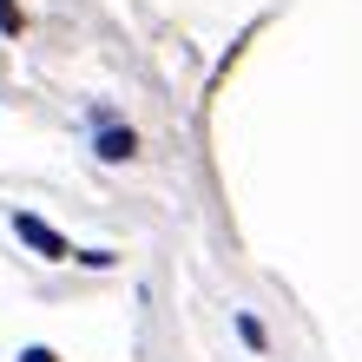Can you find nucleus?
Returning a JSON list of instances; mask_svg holds the SVG:
<instances>
[{
	"label": "nucleus",
	"mask_w": 362,
	"mask_h": 362,
	"mask_svg": "<svg viewBox=\"0 0 362 362\" xmlns=\"http://www.w3.org/2000/svg\"><path fill=\"white\" fill-rule=\"evenodd\" d=\"M13 238H20V244H33L47 264H66V257H73V244L59 238V230L40 218V211H13Z\"/></svg>",
	"instance_id": "nucleus-1"
},
{
	"label": "nucleus",
	"mask_w": 362,
	"mask_h": 362,
	"mask_svg": "<svg viewBox=\"0 0 362 362\" xmlns=\"http://www.w3.org/2000/svg\"><path fill=\"white\" fill-rule=\"evenodd\" d=\"M93 152H99V165H125V158L139 152V132H132V125H112V119L99 112V132H93Z\"/></svg>",
	"instance_id": "nucleus-2"
},
{
	"label": "nucleus",
	"mask_w": 362,
	"mask_h": 362,
	"mask_svg": "<svg viewBox=\"0 0 362 362\" xmlns=\"http://www.w3.org/2000/svg\"><path fill=\"white\" fill-rule=\"evenodd\" d=\"M238 336H244V349H270V336H264V323H257V316H250V310H238Z\"/></svg>",
	"instance_id": "nucleus-3"
},
{
	"label": "nucleus",
	"mask_w": 362,
	"mask_h": 362,
	"mask_svg": "<svg viewBox=\"0 0 362 362\" xmlns=\"http://www.w3.org/2000/svg\"><path fill=\"white\" fill-rule=\"evenodd\" d=\"M73 257H79V264H86V270H112V264H119V257H112V250H73Z\"/></svg>",
	"instance_id": "nucleus-4"
},
{
	"label": "nucleus",
	"mask_w": 362,
	"mask_h": 362,
	"mask_svg": "<svg viewBox=\"0 0 362 362\" xmlns=\"http://www.w3.org/2000/svg\"><path fill=\"white\" fill-rule=\"evenodd\" d=\"M0 33H20V0H0Z\"/></svg>",
	"instance_id": "nucleus-5"
},
{
	"label": "nucleus",
	"mask_w": 362,
	"mask_h": 362,
	"mask_svg": "<svg viewBox=\"0 0 362 362\" xmlns=\"http://www.w3.org/2000/svg\"><path fill=\"white\" fill-rule=\"evenodd\" d=\"M20 362H59V356H53L47 343H33V349H20Z\"/></svg>",
	"instance_id": "nucleus-6"
}]
</instances>
